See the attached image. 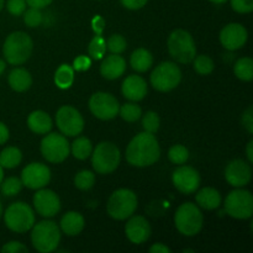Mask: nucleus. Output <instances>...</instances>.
Here are the masks:
<instances>
[{
  "instance_id": "8",
  "label": "nucleus",
  "mask_w": 253,
  "mask_h": 253,
  "mask_svg": "<svg viewBox=\"0 0 253 253\" xmlns=\"http://www.w3.org/2000/svg\"><path fill=\"white\" fill-rule=\"evenodd\" d=\"M4 221L7 229L22 234L31 230L35 225V212L26 203H14L4 212Z\"/></svg>"
},
{
  "instance_id": "36",
  "label": "nucleus",
  "mask_w": 253,
  "mask_h": 253,
  "mask_svg": "<svg viewBox=\"0 0 253 253\" xmlns=\"http://www.w3.org/2000/svg\"><path fill=\"white\" fill-rule=\"evenodd\" d=\"M168 158L174 165H184L189 158V151L183 145H174L168 151Z\"/></svg>"
},
{
  "instance_id": "13",
  "label": "nucleus",
  "mask_w": 253,
  "mask_h": 253,
  "mask_svg": "<svg viewBox=\"0 0 253 253\" xmlns=\"http://www.w3.org/2000/svg\"><path fill=\"white\" fill-rule=\"evenodd\" d=\"M89 109L91 114L99 120H111L119 114V105L118 99L109 93L104 91H98L94 93L89 99Z\"/></svg>"
},
{
  "instance_id": "34",
  "label": "nucleus",
  "mask_w": 253,
  "mask_h": 253,
  "mask_svg": "<svg viewBox=\"0 0 253 253\" xmlns=\"http://www.w3.org/2000/svg\"><path fill=\"white\" fill-rule=\"evenodd\" d=\"M119 114H120L121 118L124 119L127 123H135L142 115V110L138 105L132 103L124 104L120 109H119Z\"/></svg>"
},
{
  "instance_id": "15",
  "label": "nucleus",
  "mask_w": 253,
  "mask_h": 253,
  "mask_svg": "<svg viewBox=\"0 0 253 253\" xmlns=\"http://www.w3.org/2000/svg\"><path fill=\"white\" fill-rule=\"evenodd\" d=\"M172 182L180 193L192 194V193L197 192V189L199 188L200 174L193 167L182 166L173 172Z\"/></svg>"
},
{
  "instance_id": "19",
  "label": "nucleus",
  "mask_w": 253,
  "mask_h": 253,
  "mask_svg": "<svg viewBox=\"0 0 253 253\" xmlns=\"http://www.w3.org/2000/svg\"><path fill=\"white\" fill-rule=\"evenodd\" d=\"M125 234L132 244L141 245L150 239L151 226L143 216H140V215L132 216L131 215L130 220L125 226Z\"/></svg>"
},
{
  "instance_id": "22",
  "label": "nucleus",
  "mask_w": 253,
  "mask_h": 253,
  "mask_svg": "<svg viewBox=\"0 0 253 253\" xmlns=\"http://www.w3.org/2000/svg\"><path fill=\"white\" fill-rule=\"evenodd\" d=\"M61 230L67 236H77L83 231L85 226V220L83 215L77 211H68L63 215L61 220Z\"/></svg>"
},
{
  "instance_id": "18",
  "label": "nucleus",
  "mask_w": 253,
  "mask_h": 253,
  "mask_svg": "<svg viewBox=\"0 0 253 253\" xmlns=\"http://www.w3.org/2000/svg\"><path fill=\"white\" fill-rule=\"evenodd\" d=\"M247 30L241 24H232L226 25L224 29L220 31V42L222 46L229 51H236L240 49L247 42Z\"/></svg>"
},
{
  "instance_id": "39",
  "label": "nucleus",
  "mask_w": 253,
  "mask_h": 253,
  "mask_svg": "<svg viewBox=\"0 0 253 253\" xmlns=\"http://www.w3.org/2000/svg\"><path fill=\"white\" fill-rule=\"evenodd\" d=\"M22 15H24V22L29 27L40 26L43 20L41 9H36V7H30V9L25 10Z\"/></svg>"
},
{
  "instance_id": "30",
  "label": "nucleus",
  "mask_w": 253,
  "mask_h": 253,
  "mask_svg": "<svg viewBox=\"0 0 253 253\" xmlns=\"http://www.w3.org/2000/svg\"><path fill=\"white\" fill-rule=\"evenodd\" d=\"M235 76L244 82H251L253 79V61L250 57L240 58L234 66Z\"/></svg>"
},
{
  "instance_id": "26",
  "label": "nucleus",
  "mask_w": 253,
  "mask_h": 253,
  "mask_svg": "<svg viewBox=\"0 0 253 253\" xmlns=\"http://www.w3.org/2000/svg\"><path fill=\"white\" fill-rule=\"evenodd\" d=\"M130 63L132 69L136 72H147L153 64V56L148 49L146 48H137L132 52L130 58Z\"/></svg>"
},
{
  "instance_id": "14",
  "label": "nucleus",
  "mask_w": 253,
  "mask_h": 253,
  "mask_svg": "<svg viewBox=\"0 0 253 253\" xmlns=\"http://www.w3.org/2000/svg\"><path fill=\"white\" fill-rule=\"evenodd\" d=\"M49 180H51V170L43 163H30L21 172L22 185L29 189H41L48 184Z\"/></svg>"
},
{
  "instance_id": "38",
  "label": "nucleus",
  "mask_w": 253,
  "mask_h": 253,
  "mask_svg": "<svg viewBox=\"0 0 253 253\" xmlns=\"http://www.w3.org/2000/svg\"><path fill=\"white\" fill-rule=\"evenodd\" d=\"M161 120L160 116L155 111H147L142 119V127L146 132L156 133L160 128Z\"/></svg>"
},
{
  "instance_id": "52",
  "label": "nucleus",
  "mask_w": 253,
  "mask_h": 253,
  "mask_svg": "<svg viewBox=\"0 0 253 253\" xmlns=\"http://www.w3.org/2000/svg\"><path fill=\"white\" fill-rule=\"evenodd\" d=\"M2 179H4V168L0 166V184H1Z\"/></svg>"
},
{
  "instance_id": "17",
  "label": "nucleus",
  "mask_w": 253,
  "mask_h": 253,
  "mask_svg": "<svg viewBox=\"0 0 253 253\" xmlns=\"http://www.w3.org/2000/svg\"><path fill=\"white\" fill-rule=\"evenodd\" d=\"M225 178L227 183L235 188H242L252 179L251 165L244 160H234L225 168Z\"/></svg>"
},
{
  "instance_id": "3",
  "label": "nucleus",
  "mask_w": 253,
  "mask_h": 253,
  "mask_svg": "<svg viewBox=\"0 0 253 253\" xmlns=\"http://www.w3.org/2000/svg\"><path fill=\"white\" fill-rule=\"evenodd\" d=\"M32 246L41 253L56 251L61 241V230L51 220H44L32 226Z\"/></svg>"
},
{
  "instance_id": "51",
  "label": "nucleus",
  "mask_w": 253,
  "mask_h": 253,
  "mask_svg": "<svg viewBox=\"0 0 253 253\" xmlns=\"http://www.w3.org/2000/svg\"><path fill=\"white\" fill-rule=\"evenodd\" d=\"M5 68H6V63H5L4 59L0 58V76H1V74L4 73Z\"/></svg>"
},
{
  "instance_id": "46",
  "label": "nucleus",
  "mask_w": 253,
  "mask_h": 253,
  "mask_svg": "<svg viewBox=\"0 0 253 253\" xmlns=\"http://www.w3.org/2000/svg\"><path fill=\"white\" fill-rule=\"evenodd\" d=\"M91 27H93V31L96 35L103 34L104 29H105V20L100 16V15H96L95 17L91 21Z\"/></svg>"
},
{
  "instance_id": "10",
  "label": "nucleus",
  "mask_w": 253,
  "mask_h": 253,
  "mask_svg": "<svg viewBox=\"0 0 253 253\" xmlns=\"http://www.w3.org/2000/svg\"><path fill=\"white\" fill-rule=\"evenodd\" d=\"M224 207L225 212L234 219H250L253 215V195L245 189L232 190L225 199Z\"/></svg>"
},
{
  "instance_id": "42",
  "label": "nucleus",
  "mask_w": 253,
  "mask_h": 253,
  "mask_svg": "<svg viewBox=\"0 0 253 253\" xmlns=\"http://www.w3.org/2000/svg\"><path fill=\"white\" fill-rule=\"evenodd\" d=\"M2 253H27L29 252V249L25 246L24 244L19 241H11L5 244L4 246L1 247Z\"/></svg>"
},
{
  "instance_id": "20",
  "label": "nucleus",
  "mask_w": 253,
  "mask_h": 253,
  "mask_svg": "<svg viewBox=\"0 0 253 253\" xmlns=\"http://www.w3.org/2000/svg\"><path fill=\"white\" fill-rule=\"evenodd\" d=\"M121 91H123V95L128 100L140 101L147 94V84L142 77L132 74L123 82Z\"/></svg>"
},
{
  "instance_id": "6",
  "label": "nucleus",
  "mask_w": 253,
  "mask_h": 253,
  "mask_svg": "<svg viewBox=\"0 0 253 253\" xmlns=\"http://www.w3.org/2000/svg\"><path fill=\"white\" fill-rule=\"evenodd\" d=\"M90 156L91 166L99 174H109L120 165V150L113 142H100Z\"/></svg>"
},
{
  "instance_id": "49",
  "label": "nucleus",
  "mask_w": 253,
  "mask_h": 253,
  "mask_svg": "<svg viewBox=\"0 0 253 253\" xmlns=\"http://www.w3.org/2000/svg\"><path fill=\"white\" fill-rule=\"evenodd\" d=\"M151 253H170V249H168L163 244H155L150 247Z\"/></svg>"
},
{
  "instance_id": "28",
  "label": "nucleus",
  "mask_w": 253,
  "mask_h": 253,
  "mask_svg": "<svg viewBox=\"0 0 253 253\" xmlns=\"http://www.w3.org/2000/svg\"><path fill=\"white\" fill-rule=\"evenodd\" d=\"M74 82V69L69 64H62L54 73V83L59 89L71 88Z\"/></svg>"
},
{
  "instance_id": "56",
  "label": "nucleus",
  "mask_w": 253,
  "mask_h": 253,
  "mask_svg": "<svg viewBox=\"0 0 253 253\" xmlns=\"http://www.w3.org/2000/svg\"><path fill=\"white\" fill-rule=\"evenodd\" d=\"M2 214V205H1V202H0V216H1Z\"/></svg>"
},
{
  "instance_id": "9",
  "label": "nucleus",
  "mask_w": 253,
  "mask_h": 253,
  "mask_svg": "<svg viewBox=\"0 0 253 253\" xmlns=\"http://www.w3.org/2000/svg\"><path fill=\"white\" fill-rule=\"evenodd\" d=\"M182 81L180 68L173 62H162L151 73V85L158 91H170Z\"/></svg>"
},
{
  "instance_id": "41",
  "label": "nucleus",
  "mask_w": 253,
  "mask_h": 253,
  "mask_svg": "<svg viewBox=\"0 0 253 253\" xmlns=\"http://www.w3.org/2000/svg\"><path fill=\"white\" fill-rule=\"evenodd\" d=\"M231 7L240 14H249L253 10V0H231Z\"/></svg>"
},
{
  "instance_id": "50",
  "label": "nucleus",
  "mask_w": 253,
  "mask_h": 253,
  "mask_svg": "<svg viewBox=\"0 0 253 253\" xmlns=\"http://www.w3.org/2000/svg\"><path fill=\"white\" fill-rule=\"evenodd\" d=\"M252 147H253V141L251 140L249 142V145H247V148H246V152H247V158H249V163L251 165L253 162V151H252Z\"/></svg>"
},
{
  "instance_id": "1",
  "label": "nucleus",
  "mask_w": 253,
  "mask_h": 253,
  "mask_svg": "<svg viewBox=\"0 0 253 253\" xmlns=\"http://www.w3.org/2000/svg\"><path fill=\"white\" fill-rule=\"evenodd\" d=\"M161 148L153 133L136 135L126 148V161L135 167H148L160 160Z\"/></svg>"
},
{
  "instance_id": "45",
  "label": "nucleus",
  "mask_w": 253,
  "mask_h": 253,
  "mask_svg": "<svg viewBox=\"0 0 253 253\" xmlns=\"http://www.w3.org/2000/svg\"><path fill=\"white\" fill-rule=\"evenodd\" d=\"M148 0H120L121 5L128 10H138L142 9Z\"/></svg>"
},
{
  "instance_id": "29",
  "label": "nucleus",
  "mask_w": 253,
  "mask_h": 253,
  "mask_svg": "<svg viewBox=\"0 0 253 253\" xmlns=\"http://www.w3.org/2000/svg\"><path fill=\"white\" fill-rule=\"evenodd\" d=\"M93 152V143L86 137H78L72 143V155L77 160H86Z\"/></svg>"
},
{
  "instance_id": "40",
  "label": "nucleus",
  "mask_w": 253,
  "mask_h": 253,
  "mask_svg": "<svg viewBox=\"0 0 253 253\" xmlns=\"http://www.w3.org/2000/svg\"><path fill=\"white\" fill-rule=\"evenodd\" d=\"M26 0H7L6 9L14 16H21L26 10Z\"/></svg>"
},
{
  "instance_id": "48",
  "label": "nucleus",
  "mask_w": 253,
  "mask_h": 253,
  "mask_svg": "<svg viewBox=\"0 0 253 253\" xmlns=\"http://www.w3.org/2000/svg\"><path fill=\"white\" fill-rule=\"evenodd\" d=\"M7 140H9V128L6 127L4 123L0 121V145L6 143Z\"/></svg>"
},
{
  "instance_id": "7",
  "label": "nucleus",
  "mask_w": 253,
  "mask_h": 253,
  "mask_svg": "<svg viewBox=\"0 0 253 253\" xmlns=\"http://www.w3.org/2000/svg\"><path fill=\"white\" fill-rule=\"evenodd\" d=\"M137 209V197L130 189H118L109 198L106 210L115 220L128 219Z\"/></svg>"
},
{
  "instance_id": "31",
  "label": "nucleus",
  "mask_w": 253,
  "mask_h": 253,
  "mask_svg": "<svg viewBox=\"0 0 253 253\" xmlns=\"http://www.w3.org/2000/svg\"><path fill=\"white\" fill-rule=\"evenodd\" d=\"M88 52L89 56L93 59H95V61L101 59L105 56L106 41L103 39L101 35H96V36L93 37V40H91L88 46Z\"/></svg>"
},
{
  "instance_id": "43",
  "label": "nucleus",
  "mask_w": 253,
  "mask_h": 253,
  "mask_svg": "<svg viewBox=\"0 0 253 253\" xmlns=\"http://www.w3.org/2000/svg\"><path fill=\"white\" fill-rule=\"evenodd\" d=\"M91 66V61L89 57L86 56H79L74 59L73 62V69L74 71L78 72H83V71H88Z\"/></svg>"
},
{
  "instance_id": "12",
  "label": "nucleus",
  "mask_w": 253,
  "mask_h": 253,
  "mask_svg": "<svg viewBox=\"0 0 253 253\" xmlns=\"http://www.w3.org/2000/svg\"><path fill=\"white\" fill-rule=\"evenodd\" d=\"M56 124L62 135L69 137L78 136L84 128L83 116L76 108L69 105H64L58 109L56 114Z\"/></svg>"
},
{
  "instance_id": "4",
  "label": "nucleus",
  "mask_w": 253,
  "mask_h": 253,
  "mask_svg": "<svg viewBox=\"0 0 253 253\" xmlns=\"http://www.w3.org/2000/svg\"><path fill=\"white\" fill-rule=\"evenodd\" d=\"M168 51L175 62L188 64L195 58L197 47L189 32L178 29L174 30L168 37Z\"/></svg>"
},
{
  "instance_id": "25",
  "label": "nucleus",
  "mask_w": 253,
  "mask_h": 253,
  "mask_svg": "<svg viewBox=\"0 0 253 253\" xmlns=\"http://www.w3.org/2000/svg\"><path fill=\"white\" fill-rule=\"evenodd\" d=\"M198 205L205 210H215L221 205V195L214 188H203L195 197Z\"/></svg>"
},
{
  "instance_id": "47",
  "label": "nucleus",
  "mask_w": 253,
  "mask_h": 253,
  "mask_svg": "<svg viewBox=\"0 0 253 253\" xmlns=\"http://www.w3.org/2000/svg\"><path fill=\"white\" fill-rule=\"evenodd\" d=\"M53 0H26V4L30 7H36V9H43L48 6Z\"/></svg>"
},
{
  "instance_id": "37",
  "label": "nucleus",
  "mask_w": 253,
  "mask_h": 253,
  "mask_svg": "<svg viewBox=\"0 0 253 253\" xmlns=\"http://www.w3.org/2000/svg\"><path fill=\"white\" fill-rule=\"evenodd\" d=\"M126 46H127V43H126L125 37L119 34L111 35L108 41H106V49H109L111 53L115 54L123 53L126 49Z\"/></svg>"
},
{
  "instance_id": "23",
  "label": "nucleus",
  "mask_w": 253,
  "mask_h": 253,
  "mask_svg": "<svg viewBox=\"0 0 253 253\" xmlns=\"http://www.w3.org/2000/svg\"><path fill=\"white\" fill-rule=\"evenodd\" d=\"M27 126L32 132L37 135H44L51 131L52 119L48 114L42 110L32 111L27 118Z\"/></svg>"
},
{
  "instance_id": "2",
  "label": "nucleus",
  "mask_w": 253,
  "mask_h": 253,
  "mask_svg": "<svg viewBox=\"0 0 253 253\" xmlns=\"http://www.w3.org/2000/svg\"><path fill=\"white\" fill-rule=\"evenodd\" d=\"M34 49L32 39L22 31H16L6 37L2 46V53L7 63L20 66L31 57Z\"/></svg>"
},
{
  "instance_id": "44",
  "label": "nucleus",
  "mask_w": 253,
  "mask_h": 253,
  "mask_svg": "<svg viewBox=\"0 0 253 253\" xmlns=\"http://www.w3.org/2000/svg\"><path fill=\"white\" fill-rule=\"evenodd\" d=\"M253 109L252 106H250L244 114H242V124L246 127L247 132L253 133Z\"/></svg>"
},
{
  "instance_id": "55",
  "label": "nucleus",
  "mask_w": 253,
  "mask_h": 253,
  "mask_svg": "<svg viewBox=\"0 0 253 253\" xmlns=\"http://www.w3.org/2000/svg\"><path fill=\"white\" fill-rule=\"evenodd\" d=\"M184 253H187V252H190V253H194V250H184V251H183Z\"/></svg>"
},
{
  "instance_id": "54",
  "label": "nucleus",
  "mask_w": 253,
  "mask_h": 253,
  "mask_svg": "<svg viewBox=\"0 0 253 253\" xmlns=\"http://www.w3.org/2000/svg\"><path fill=\"white\" fill-rule=\"evenodd\" d=\"M4 6H5V0H0V11L4 9Z\"/></svg>"
},
{
  "instance_id": "53",
  "label": "nucleus",
  "mask_w": 253,
  "mask_h": 253,
  "mask_svg": "<svg viewBox=\"0 0 253 253\" xmlns=\"http://www.w3.org/2000/svg\"><path fill=\"white\" fill-rule=\"evenodd\" d=\"M209 1L214 2V4H224V2H226L227 0H209Z\"/></svg>"
},
{
  "instance_id": "35",
  "label": "nucleus",
  "mask_w": 253,
  "mask_h": 253,
  "mask_svg": "<svg viewBox=\"0 0 253 253\" xmlns=\"http://www.w3.org/2000/svg\"><path fill=\"white\" fill-rule=\"evenodd\" d=\"M193 61H194L195 72H197L198 74H200V76H208V74L211 73L215 68L214 61H212L209 56H205V54L197 56Z\"/></svg>"
},
{
  "instance_id": "27",
  "label": "nucleus",
  "mask_w": 253,
  "mask_h": 253,
  "mask_svg": "<svg viewBox=\"0 0 253 253\" xmlns=\"http://www.w3.org/2000/svg\"><path fill=\"white\" fill-rule=\"evenodd\" d=\"M22 153L17 147H6L0 152V166L6 169L17 167L21 163Z\"/></svg>"
},
{
  "instance_id": "11",
  "label": "nucleus",
  "mask_w": 253,
  "mask_h": 253,
  "mask_svg": "<svg viewBox=\"0 0 253 253\" xmlns=\"http://www.w3.org/2000/svg\"><path fill=\"white\" fill-rule=\"evenodd\" d=\"M69 142L66 136L59 133H49L41 141V153L46 161L51 163H61L69 156Z\"/></svg>"
},
{
  "instance_id": "5",
  "label": "nucleus",
  "mask_w": 253,
  "mask_h": 253,
  "mask_svg": "<svg viewBox=\"0 0 253 253\" xmlns=\"http://www.w3.org/2000/svg\"><path fill=\"white\" fill-rule=\"evenodd\" d=\"M174 224L178 231L184 236H195L203 229L204 217L197 205L184 203L175 211Z\"/></svg>"
},
{
  "instance_id": "32",
  "label": "nucleus",
  "mask_w": 253,
  "mask_h": 253,
  "mask_svg": "<svg viewBox=\"0 0 253 253\" xmlns=\"http://www.w3.org/2000/svg\"><path fill=\"white\" fill-rule=\"evenodd\" d=\"M0 189H1V194L5 197H15L21 192L22 182L16 177H9L6 179H2Z\"/></svg>"
},
{
  "instance_id": "33",
  "label": "nucleus",
  "mask_w": 253,
  "mask_h": 253,
  "mask_svg": "<svg viewBox=\"0 0 253 253\" xmlns=\"http://www.w3.org/2000/svg\"><path fill=\"white\" fill-rule=\"evenodd\" d=\"M74 184L81 190H89L95 184V174L91 170H81L74 178Z\"/></svg>"
},
{
  "instance_id": "24",
  "label": "nucleus",
  "mask_w": 253,
  "mask_h": 253,
  "mask_svg": "<svg viewBox=\"0 0 253 253\" xmlns=\"http://www.w3.org/2000/svg\"><path fill=\"white\" fill-rule=\"evenodd\" d=\"M9 85L12 90L22 93L30 89L32 84V77L25 68H15L9 73Z\"/></svg>"
},
{
  "instance_id": "16",
  "label": "nucleus",
  "mask_w": 253,
  "mask_h": 253,
  "mask_svg": "<svg viewBox=\"0 0 253 253\" xmlns=\"http://www.w3.org/2000/svg\"><path fill=\"white\" fill-rule=\"evenodd\" d=\"M34 207L41 216L52 217L61 210V200L53 190L41 188L34 195Z\"/></svg>"
},
{
  "instance_id": "21",
  "label": "nucleus",
  "mask_w": 253,
  "mask_h": 253,
  "mask_svg": "<svg viewBox=\"0 0 253 253\" xmlns=\"http://www.w3.org/2000/svg\"><path fill=\"white\" fill-rule=\"evenodd\" d=\"M126 71V61L120 54L111 53L110 56L105 57L100 66V73L104 78L109 81L118 79L125 73Z\"/></svg>"
}]
</instances>
